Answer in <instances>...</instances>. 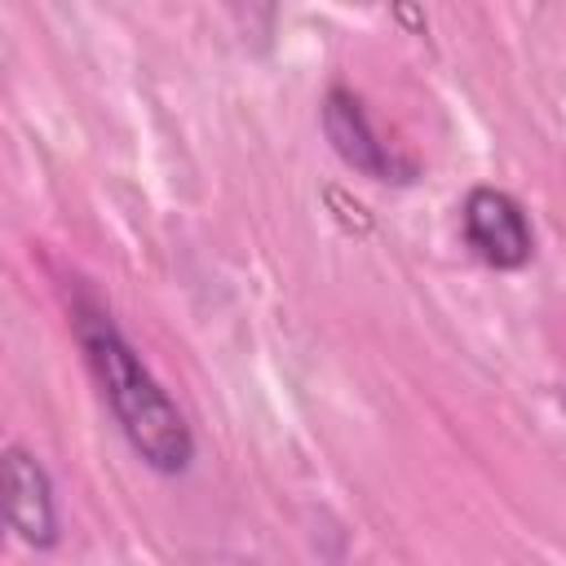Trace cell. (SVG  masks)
<instances>
[{"instance_id":"6da1fadb","label":"cell","mask_w":566,"mask_h":566,"mask_svg":"<svg viewBox=\"0 0 566 566\" xmlns=\"http://www.w3.org/2000/svg\"><path fill=\"white\" fill-rule=\"evenodd\" d=\"M71 327L128 451L159 478L186 473L195 464V429L186 424L181 407L159 385V376L142 363L137 345L119 332L111 310L80 287L71 301Z\"/></svg>"},{"instance_id":"7a4b0ae2","label":"cell","mask_w":566,"mask_h":566,"mask_svg":"<svg viewBox=\"0 0 566 566\" xmlns=\"http://www.w3.org/2000/svg\"><path fill=\"white\" fill-rule=\"evenodd\" d=\"M323 133L336 150V159L345 168H354L367 181L380 186H411L420 177V164L398 155L389 142H380V133L371 128V115L363 106L358 93H349L345 84H332L323 97Z\"/></svg>"},{"instance_id":"3957f363","label":"cell","mask_w":566,"mask_h":566,"mask_svg":"<svg viewBox=\"0 0 566 566\" xmlns=\"http://www.w3.org/2000/svg\"><path fill=\"white\" fill-rule=\"evenodd\" d=\"M460 230H464L469 252L482 265L500 270V274H513V270L531 265V256H535L531 217L500 186H473L464 195V203H460Z\"/></svg>"},{"instance_id":"277c9868","label":"cell","mask_w":566,"mask_h":566,"mask_svg":"<svg viewBox=\"0 0 566 566\" xmlns=\"http://www.w3.org/2000/svg\"><path fill=\"white\" fill-rule=\"evenodd\" d=\"M4 486H9V526L13 535L35 548L49 553L62 539V513H57V486L44 469V460L18 442L4 447Z\"/></svg>"},{"instance_id":"5b68a950","label":"cell","mask_w":566,"mask_h":566,"mask_svg":"<svg viewBox=\"0 0 566 566\" xmlns=\"http://www.w3.org/2000/svg\"><path fill=\"white\" fill-rule=\"evenodd\" d=\"M562 407H566V389H562Z\"/></svg>"}]
</instances>
